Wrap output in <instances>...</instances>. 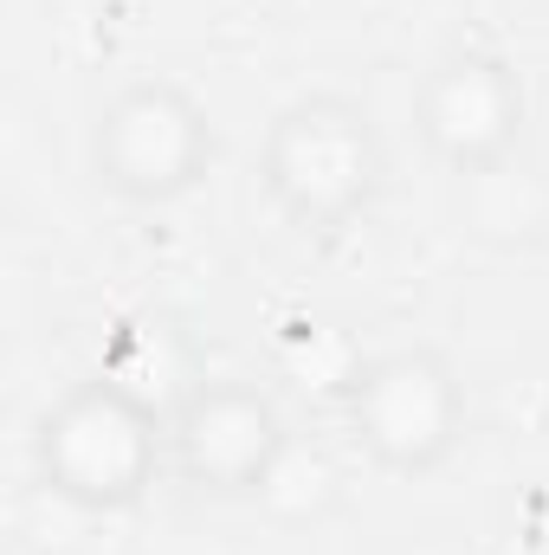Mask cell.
I'll list each match as a JSON object with an SVG mask.
<instances>
[{"label":"cell","instance_id":"obj_1","mask_svg":"<svg viewBox=\"0 0 549 555\" xmlns=\"http://www.w3.org/2000/svg\"><path fill=\"white\" fill-rule=\"evenodd\" d=\"M388 175H395L388 137L375 111L349 91H297L272 111L259 137V194L304 240L362 227L382 207Z\"/></svg>","mask_w":549,"mask_h":555},{"label":"cell","instance_id":"obj_2","mask_svg":"<svg viewBox=\"0 0 549 555\" xmlns=\"http://www.w3.org/2000/svg\"><path fill=\"white\" fill-rule=\"evenodd\" d=\"M33 472L59 504L124 517L168 472V408L111 369L85 375L33 420Z\"/></svg>","mask_w":549,"mask_h":555},{"label":"cell","instance_id":"obj_3","mask_svg":"<svg viewBox=\"0 0 549 555\" xmlns=\"http://www.w3.org/2000/svg\"><path fill=\"white\" fill-rule=\"evenodd\" d=\"M336 414L349 446L388 478H433L472 426L465 375L439 343H395L369 349L336 382Z\"/></svg>","mask_w":549,"mask_h":555},{"label":"cell","instance_id":"obj_4","mask_svg":"<svg viewBox=\"0 0 549 555\" xmlns=\"http://www.w3.org/2000/svg\"><path fill=\"white\" fill-rule=\"evenodd\" d=\"M85 155L111 201L175 207L207 181V168L220 155V130L194 85H181L168 72H137V78L111 85L104 104L91 111Z\"/></svg>","mask_w":549,"mask_h":555},{"label":"cell","instance_id":"obj_5","mask_svg":"<svg viewBox=\"0 0 549 555\" xmlns=\"http://www.w3.org/2000/svg\"><path fill=\"white\" fill-rule=\"evenodd\" d=\"M291 465V420L259 382H194L168 408V472L201 498H266Z\"/></svg>","mask_w":549,"mask_h":555},{"label":"cell","instance_id":"obj_6","mask_svg":"<svg viewBox=\"0 0 549 555\" xmlns=\"http://www.w3.org/2000/svg\"><path fill=\"white\" fill-rule=\"evenodd\" d=\"M413 137L446 175H498L531 124L524 72L505 52L485 46H452L439 52L408 98Z\"/></svg>","mask_w":549,"mask_h":555}]
</instances>
